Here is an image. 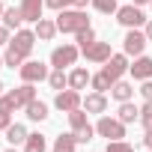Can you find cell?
Masks as SVG:
<instances>
[{
  "mask_svg": "<svg viewBox=\"0 0 152 152\" xmlns=\"http://www.w3.org/2000/svg\"><path fill=\"white\" fill-rule=\"evenodd\" d=\"M96 134L99 137H107V140H122L125 137V122L116 116H99V122H96Z\"/></svg>",
  "mask_w": 152,
  "mask_h": 152,
  "instance_id": "277c9868",
  "label": "cell"
},
{
  "mask_svg": "<svg viewBox=\"0 0 152 152\" xmlns=\"http://www.w3.org/2000/svg\"><path fill=\"white\" fill-rule=\"evenodd\" d=\"M69 125H72L75 137H78V143H87V140H93V134H96V128L90 125V119H87V110H84V107L69 110Z\"/></svg>",
  "mask_w": 152,
  "mask_h": 152,
  "instance_id": "3957f363",
  "label": "cell"
},
{
  "mask_svg": "<svg viewBox=\"0 0 152 152\" xmlns=\"http://www.w3.org/2000/svg\"><path fill=\"white\" fill-rule=\"evenodd\" d=\"M12 113H6V110H0V131H6L9 125H12V119H9Z\"/></svg>",
  "mask_w": 152,
  "mask_h": 152,
  "instance_id": "836d02e7",
  "label": "cell"
},
{
  "mask_svg": "<svg viewBox=\"0 0 152 152\" xmlns=\"http://www.w3.org/2000/svg\"><path fill=\"white\" fill-rule=\"evenodd\" d=\"M27 134H30V131H27L21 122H12V125L6 128V143H9V146H18V143L27 140Z\"/></svg>",
  "mask_w": 152,
  "mask_h": 152,
  "instance_id": "603a6c76",
  "label": "cell"
},
{
  "mask_svg": "<svg viewBox=\"0 0 152 152\" xmlns=\"http://www.w3.org/2000/svg\"><path fill=\"white\" fill-rule=\"evenodd\" d=\"M27 119H33V122H42V119H48V104L45 102H39V99H33L27 107Z\"/></svg>",
  "mask_w": 152,
  "mask_h": 152,
  "instance_id": "44dd1931",
  "label": "cell"
},
{
  "mask_svg": "<svg viewBox=\"0 0 152 152\" xmlns=\"http://www.w3.org/2000/svg\"><path fill=\"white\" fill-rule=\"evenodd\" d=\"M143 33H146V39H149V42H152V18H149V21H146V30H143Z\"/></svg>",
  "mask_w": 152,
  "mask_h": 152,
  "instance_id": "8d00e7d4",
  "label": "cell"
},
{
  "mask_svg": "<svg viewBox=\"0 0 152 152\" xmlns=\"http://www.w3.org/2000/svg\"><path fill=\"white\" fill-rule=\"evenodd\" d=\"M149 152H152V149H149Z\"/></svg>",
  "mask_w": 152,
  "mask_h": 152,
  "instance_id": "ee69618b",
  "label": "cell"
},
{
  "mask_svg": "<svg viewBox=\"0 0 152 152\" xmlns=\"http://www.w3.org/2000/svg\"><path fill=\"white\" fill-rule=\"evenodd\" d=\"M57 33H60L57 30V21H51V18H39L36 21V39L39 42H51Z\"/></svg>",
  "mask_w": 152,
  "mask_h": 152,
  "instance_id": "e0dca14e",
  "label": "cell"
},
{
  "mask_svg": "<svg viewBox=\"0 0 152 152\" xmlns=\"http://www.w3.org/2000/svg\"><path fill=\"white\" fill-rule=\"evenodd\" d=\"M48 84H51V90H57V93H60V90H66V87H69V75H66L63 69H54V72L48 75Z\"/></svg>",
  "mask_w": 152,
  "mask_h": 152,
  "instance_id": "d4e9b609",
  "label": "cell"
},
{
  "mask_svg": "<svg viewBox=\"0 0 152 152\" xmlns=\"http://www.w3.org/2000/svg\"><path fill=\"white\" fill-rule=\"evenodd\" d=\"M143 146H146V149H152V131H146V137H143Z\"/></svg>",
  "mask_w": 152,
  "mask_h": 152,
  "instance_id": "d590c367",
  "label": "cell"
},
{
  "mask_svg": "<svg viewBox=\"0 0 152 152\" xmlns=\"http://www.w3.org/2000/svg\"><path fill=\"white\" fill-rule=\"evenodd\" d=\"M18 75H21V81L24 84H39V81H48V66L45 63H39V60H24V66L18 69Z\"/></svg>",
  "mask_w": 152,
  "mask_h": 152,
  "instance_id": "ba28073f",
  "label": "cell"
},
{
  "mask_svg": "<svg viewBox=\"0 0 152 152\" xmlns=\"http://www.w3.org/2000/svg\"><path fill=\"white\" fill-rule=\"evenodd\" d=\"M75 149H78V137H75V131L72 134H60L54 140V146H51V152H75Z\"/></svg>",
  "mask_w": 152,
  "mask_h": 152,
  "instance_id": "ffe728a7",
  "label": "cell"
},
{
  "mask_svg": "<svg viewBox=\"0 0 152 152\" xmlns=\"http://www.w3.org/2000/svg\"><path fill=\"white\" fill-rule=\"evenodd\" d=\"M104 152H134V146L125 143V140H107V149Z\"/></svg>",
  "mask_w": 152,
  "mask_h": 152,
  "instance_id": "4dcf8cb0",
  "label": "cell"
},
{
  "mask_svg": "<svg viewBox=\"0 0 152 152\" xmlns=\"http://www.w3.org/2000/svg\"><path fill=\"white\" fill-rule=\"evenodd\" d=\"M3 66H6V63H3V57H0V69H3Z\"/></svg>",
  "mask_w": 152,
  "mask_h": 152,
  "instance_id": "b9f144b4",
  "label": "cell"
},
{
  "mask_svg": "<svg viewBox=\"0 0 152 152\" xmlns=\"http://www.w3.org/2000/svg\"><path fill=\"white\" fill-rule=\"evenodd\" d=\"M75 39H78V48H81V51H84V48H90L93 42H99L93 27H84V30H78V33H75Z\"/></svg>",
  "mask_w": 152,
  "mask_h": 152,
  "instance_id": "4316f807",
  "label": "cell"
},
{
  "mask_svg": "<svg viewBox=\"0 0 152 152\" xmlns=\"http://www.w3.org/2000/svg\"><path fill=\"white\" fill-rule=\"evenodd\" d=\"M119 119L128 125V122H140V107L134 102H119Z\"/></svg>",
  "mask_w": 152,
  "mask_h": 152,
  "instance_id": "7402d4cb",
  "label": "cell"
},
{
  "mask_svg": "<svg viewBox=\"0 0 152 152\" xmlns=\"http://www.w3.org/2000/svg\"><path fill=\"white\" fill-rule=\"evenodd\" d=\"M12 39H9V27H3V24H0V45H9Z\"/></svg>",
  "mask_w": 152,
  "mask_h": 152,
  "instance_id": "e575fe53",
  "label": "cell"
},
{
  "mask_svg": "<svg viewBox=\"0 0 152 152\" xmlns=\"http://www.w3.org/2000/svg\"><path fill=\"white\" fill-rule=\"evenodd\" d=\"M93 6L102 12V15H113L119 6H116V0H93Z\"/></svg>",
  "mask_w": 152,
  "mask_h": 152,
  "instance_id": "f1b7e54d",
  "label": "cell"
},
{
  "mask_svg": "<svg viewBox=\"0 0 152 152\" xmlns=\"http://www.w3.org/2000/svg\"><path fill=\"white\" fill-rule=\"evenodd\" d=\"M0 18H3V3H0Z\"/></svg>",
  "mask_w": 152,
  "mask_h": 152,
  "instance_id": "60d3db41",
  "label": "cell"
},
{
  "mask_svg": "<svg viewBox=\"0 0 152 152\" xmlns=\"http://www.w3.org/2000/svg\"><path fill=\"white\" fill-rule=\"evenodd\" d=\"M0 96H3V81H0Z\"/></svg>",
  "mask_w": 152,
  "mask_h": 152,
  "instance_id": "ab89813d",
  "label": "cell"
},
{
  "mask_svg": "<svg viewBox=\"0 0 152 152\" xmlns=\"http://www.w3.org/2000/svg\"><path fill=\"white\" fill-rule=\"evenodd\" d=\"M149 6H152V3H149Z\"/></svg>",
  "mask_w": 152,
  "mask_h": 152,
  "instance_id": "7bdbcfd3",
  "label": "cell"
},
{
  "mask_svg": "<svg viewBox=\"0 0 152 152\" xmlns=\"http://www.w3.org/2000/svg\"><path fill=\"white\" fill-rule=\"evenodd\" d=\"M84 27H90V18H87L84 9H60V15H57V30L60 33H78Z\"/></svg>",
  "mask_w": 152,
  "mask_h": 152,
  "instance_id": "7a4b0ae2",
  "label": "cell"
},
{
  "mask_svg": "<svg viewBox=\"0 0 152 152\" xmlns=\"http://www.w3.org/2000/svg\"><path fill=\"white\" fill-rule=\"evenodd\" d=\"M78 54H81V48H78V45H72V42H66V45H57V48L51 51V66H54V69L75 66V63H78Z\"/></svg>",
  "mask_w": 152,
  "mask_h": 152,
  "instance_id": "5b68a950",
  "label": "cell"
},
{
  "mask_svg": "<svg viewBox=\"0 0 152 152\" xmlns=\"http://www.w3.org/2000/svg\"><path fill=\"white\" fill-rule=\"evenodd\" d=\"M146 45H149L146 33H143L140 27H134V30H128L125 39H122V54H128V57H140V54L146 51Z\"/></svg>",
  "mask_w": 152,
  "mask_h": 152,
  "instance_id": "8992f818",
  "label": "cell"
},
{
  "mask_svg": "<svg viewBox=\"0 0 152 152\" xmlns=\"http://www.w3.org/2000/svg\"><path fill=\"white\" fill-rule=\"evenodd\" d=\"M134 6H146V3H152V0H131Z\"/></svg>",
  "mask_w": 152,
  "mask_h": 152,
  "instance_id": "74e56055",
  "label": "cell"
},
{
  "mask_svg": "<svg viewBox=\"0 0 152 152\" xmlns=\"http://www.w3.org/2000/svg\"><path fill=\"white\" fill-rule=\"evenodd\" d=\"M137 93H140L146 102H152V78H149V81H140V90H137Z\"/></svg>",
  "mask_w": 152,
  "mask_h": 152,
  "instance_id": "d6a6232c",
  "label": "cell"
},
{
  "mask_svg": "<svg viewBox=\"0 0 152 152\" xmlns=\"http://www.w3.org/2000/svg\"><path fill=\"white\" fill-rule=\"evenodd\" d=\"M24 152H48V137L45 134H27V140H24Z\"/></svg>",
  "mask_w": 152,
  "mask_h": 152,
  "instance_id": "cb8c5ba5",
  "label": "cell"
},
{
  "mask_svg": "<svg viewBox=\"0 0 152 152\" xmlns=\"http://www.w3.org/2000/svg\"><path fill=\"white\" fill-rule=\"evenodd\" d=\"M140 125H143L146 131H152V102H146V104L140 107Z\"/></svg>",
  "mask_w": 152,
  "mask_h": 152,
  "instance_id": "f546056e",
  "label": "cell"
},
{
  "mask_svg": "<svg viewBox=\"0 0 152 152\" xmlns=\"http://www.w3.org/2000/svg\"><path fill=\"white\" fill-rule=\"evenodd\" d=\"M3 152H18V149H15V146H9V149H3Z\"/></svg>",
  "mask_w": 152,
  "mask_h": 152,
  "instance_id": "f35d334b",
  "label": "cell"
},
{
  "mask_svg": "<svg viewBox=\"0 0 152 152\" xmlns=\"http://www.w3.org/2000/svg\"><path fill=\"white\" fill-rule=\"evenodd\" d=\"M33 99H36V87H33V84H21L18 90L0 96V110L12 113V110H18V107H27Z\"/></svg>",
  "mask_w": 152,
  "mask_h": 152,
  "instance_id": "6da1fadb",
  "label": "cell"
},
{
  "mask_svg": "<svg viewBox=\"0 0 152 152\" xmlns=\"http://www.w3.org/2000/svg\"><path fill=\"white\" fill-rule=\"evenodd\" d=\"M102 72L107 75V78H110L113 84H116V81L122 78V75L128 72V54H113V57L104 63V69H102Z\"/></svg>",
  "mask_w": 152,
  "mask_h": 152,
  "instance_id": "8fae6325",
  "label": "cell"
},
{
  "mask_svg": "<svg viewBox=\"0 0 152 152\" xmlns=\"http://www.w3.org/2000/svg\"><path fill=\"white\" fill-rule=\"evenodd\" d=\"M3 27H9V30H21V24H24V15H21V6H9V9H3Z\"/></svg>",
  "mask_w": 152,
  "mask_h": 152,
  "instance_id": "ac0fdd59",
  "label": "cell"
},
{
  "mask_svg": "<svg viewBox=\"0 0 152 152\" xmlns=\"http://www.w3.org/2000/svg\"><path fill=\"white\" fill-rule=\"evenodd\" d=\"M45 6H51V9H72L75 6V0H45Z\"/></svg>",
  "mask_w": 152,
  "mask_h": 152,
  "instance_id": "1f68e13d",
  "label": "cell"
},
{
  "mask_svg": "<svg viewBox=\"0 0 152 152\" xmlns=\"http://www.w3.org/2000/svg\"><path fill=\"white\" fill-rule=\"evenodd\" d=\"M90 78H93V75H90V72H87L84 66H75V69L69 72V87L81 93V90H87V84H90Z\"/></svg>",
  "mask_w": 152,
  "mask_h": 152,
  "instance_id": "2e32d148",
  "label": "cell"
},
{
  "mask_svg": "<svg viewBox=\"0 0 152 152\" xmlns=\"http://www.w3.org/2000/svg\"><path fill=\"white\" fill-rule=\"evenodd\" d=\"M84 110H87V113H104V110H107V96L93 90V93L84 99Z\"/></svg>",
  "mask_w": 152,
  "mask_h": 152,
  "instance_id": "5bb4252c",
  "label": "cell"
},
{
  "mask_svg": "<svg viewBox=\"0 0 152 152\" xmlns=\"http://www.w3.org/2000/svg\"><path fill=\"white\" fill-rule=\"evenodd\" d=\"M42 9H45V0H21V15L24 21H39L42 18Z\"/></svg>",
  "mask_w": 152,
  "mask_h": 152,
  "instance_id": "9a60e30c",
  "label": "cell"
},
{
  "mask_svg": "<svg viewBox=\"0 0 152 152\" xmlns=\"http://www.w3.org/2000/svg\"><path fill=\"white\" fill-rule=\"evenodd\" d=\"M9 48L27 60V57L33 54V48H36V30H24V27H21V30H15V36H12Z\"/></svg>",
  "mask_w": 152,
  "mask_h": 152,
  "instance_id": "52a82bcc",
  "label": "cell"
},
{
  "mask_svg": "<svg viewBox=\"0 0 152 152\" xmlns=\"http://www.w3.org/2000/svg\"><path fill=\"white\" fill-rule=\"evenodd\" d=\"M3 63H6L9 69H21V66H24V57H21V54H15L12 48H6V54H3Z\"/></svg>",
  "mask_w": 152,
  "mask_h": 152,
  "instance_id": "83f0119b",
  "label": "cell"
},
{
  "mask_svg": "<svg viewBox=\"0 0 152 152\" xmlns=\"http://www.w3.org/2000/svg\"><path fill=\"white\" fill-rule=\"evenodd\" d=\"M84 57H87L90 63H99V66H104V63L113 57V51H110V42H93L90 48H84Z\"/></svg>",
  "mask_w": 152,
  "mask_h": 152,
  "instance_id": "7c38bea8",
  "label": "cell"
},
{
  "mask_svg": "<svg viewBox=\"0 0 152 152\" xmlns=\"http://www.w3.org/2000/svg\"><path fill=\"white\" fill-rule=\"evenodd\" d=\"M54 107L69 113V110H78V107H84V99H81V93H78V90L66 87V90H60V93L54 96Z\"/></svg>",
  "mask_w": 152,
  "mask_h": 152,
  "instance_id": "30bf717a",
  "label": "cell"
},
{
  "mask_svg": "<svg viewBox=\"0 0 152 152\" xmlns=\"http://www.w3.org/2000/svg\"><path fill=\"white\" fill-rule=\"evenodd\" d=\"M128 72L134 81H149L152 78V57H146V54L134 57V66H128Z\"/></svg>",
  "mask_w": 152,
  "mask_h": 152,
  "instance_id": "4fadbf2b",
  "label": "cell"
},
{
  "mask_svg": "<svg viewBox=\"0 0 152 152\" xmlns=\"http://www.w3.org/2000/svg\"><path fill=\"white\" fill-rule=\"evenodd\" d=\"M116 21H119L122 27H128V30H134V27H146V15H143L140 6H134V3L119 6V9H116Z\"/></svg>",
  "mask_w": 152,
  "mask_h": 152,
  "instance_id": "9c48e42d",
  "label": "cell"
},
{
  "mask_svg": "<svg viewBox=\"0 0 152 152\" xmlns=\"http://www.w3.org/2000/svg\"><path fill=\"white\" fill-rule=\"evenodd\" d=\"M110 96H113L116 102H131V99H134V87H131L128 81H122V78H119V81L110 87Z\"/></svg>",
  "mask_w": 152,
  "mask_h": 152,
  "instance_id": "d6986e66",
  "label": "cell"
},
{
  "mask_svg": "<svg viewBox=\"0 0 152 152\" xmlns=\"http://www.w3.org/2000/svg\"><path fill=\"white\" fill-rule=\"evenodd\" d=\"M90 87H93L96 93H107V90L113 87V81L107 78L104 72H99V75H93V78H90Z\"/></svg>",
  "mask_w": 152,
  "mask_h": 152,
  "instance_id": "484cf974",
  "label": "cell"
}]
</instances>
